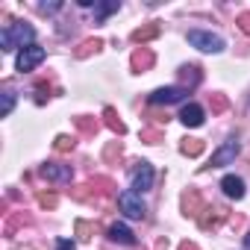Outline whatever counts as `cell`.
Masks as SVG:
<instances>
[{"label":"cell","mask_w":250,"mask_h":250,"mask_svg":"<svg viewBox=\"0 0 250 250\" xmlns=\"http://www.w3.org/2000/svg\"><path fill=\"white\" fill-rule=\"evenodd\" d=\"M39 203L47 206V209H53L56 206V194H39Z\"/></svg>","instance_id":"obj_28"},{"label":"cell","mask_w":250,"mask_h":250,"mask_svg":"<svg viewBox=\"0 0 250 250\" xmlns=\"http://www.w3.org/2000/svg\"><path fill=\"white\" fill-rule=\"evenodd\" d=\"M244 247H247V250H250V232H247V235H244Z\"/></svg>","instance_id":"obj_31"},{"label":"cell","mask_w":250,"mask_h":250,"mask_svg":"<svg viewBox=\"0 0 250 250\" xmlns=\"http://www.w3.org/2000/svg\"><path fill=\"white\" fill-rule=\"evenodd\" d=\"M238 150H241V145H238V139H227L215 153H212V168H224V165H229L235 156H238Z\"/></svg>","instance_id":"obj_6"},{"label":"cell","mask_w":250,"mask_h":250,"mask_svg":"<svg viewBox=\"0 0 250 250\" xmlns=\"http://www.w3.org/2000/svg\"><path fill=\"white\" fill-rule=\"evenodd\" d=\"M153 62H156V56H153V50L150 47H139L133 56H130V65H133V71H147V68H153Z\"/></svg>","instance_id":"obj_10"},{"label":"cell","mask_w":250,"mask_h":250,"mask_svg":"<svg viewBox=\"0 0 250 250\" xmlns=\"http://www.w3.org/2000/svg\"><path fill=\"white\" fill-rule=\"evenodd\" d=\"M186 94H188L186 85H165V88H156L150 94V103L153 106H171V103H180Z\"/></svg>","instance_id":"obj_5"},{"label":"cell","mask_w":250,"mask_h":250,"mask_svg":"<svg viewBox=\"0 0 250 250\" xmlns=\"http://www.w3.org/2000/svg\"><path fill=\"white\" fill-rule=\"evenodd\" d=\"M109 238L118 241V244H136V235H133V229L127 224H112L109 227Z\"/></svg>","instance_id":"obj_13"},{"label":"cell","mask_w":250,"mask_h":250,"mask_svg":"<svg viewBox=\"0 0 250 250\" xmlns=\"http://www.w3.org/2000/svg\"><path fill=\"white\" fill-rule=\"evenodd\" d=\"M103 118H106V127H109L115 136H124V133H127V127H124V121L118 118V112H115L112 106H106V109H103Z\"/></svg>","instance_id":"obj_15"},{"label":"cell","mask_w":250,"mask_h":250,"mask_svg":"<svg viewBox=\"0 0 250 250\" xmlns=\"http://www.w3.org/2000/svg\"><path fill=\"white\" fill-rule=\"evenodd\" d=\"M142 139H145L147 145H159V142H162V133H159V130H142Z\"/></svg>","instance_id":"obj_25"},{"label":"cell","mask_w":250,"mask_h":250,"mask_svg":"<svg viewBox=\"0 0 250 250\" xmlns=\"http://www.w3.org/2000/svg\"><path fill=\"white\" fill-rule=\"evenodd\" d=\"M159 33H162V27H159V24H147V27H139V30H133V36H130V39H133L136 44H145V42L156 39Z\"/></svg>","instance_id":"obj_14"},{"label":"cell","mask_w":250,"mask_h":250,"mask_svg":"<svg viewBox=\"0 0 250 250\" xmlns=\"http://www.w3.org/2000/svg\"><path fill=\"white\" fill-rule=\"evenodd\" d=\"M221 188H224V194L232 197V200H241V197H244V180L235 177V174H227V177L221 180Z\"/></svg>","instance_id":"obj_11"},{"label":"cell","mask_w":250,"mask_h":250,"mask_svg":"<svg viewBox=\"0 0 250 250\" xmlns=\"http://www.w3.org/2000/svg\"><path fill=\"white\" fill-rule=\"evenodd\" d=\"M59 9H62V3H42V6H39L42 15H53V12H59Z\"/></svg>","instance_id":"obj_27"},{"label":"cell","mask_w":250,"mask_h":250,"mask_svg":"<svg viewBox=\"0 0 250 250\" xmlns=\"http://www.w3.org/2000/svg\"><path fill=\"white\" fill-rule=\"evenodd\" d=\"M77 130L85 133V136H91V133H97V121L94 118H77Z\"/></svg>","instance_id":"obj_21"},{"label":"cell","mask_w":250,"mask_h":250,"mask_svg":"<svg viewBox=\"0 0 250 250\" xmlns=\"http://www.w3.org/2000/svg\"><path fill=\"white\" fill-rule=\"evenodd\" d=\"M180 250H200V247H197L194 241H183V244H180Z\"/></svg>","instance_id":"obj_30"},{"label":"cell","mask_w":250,"mask_h":250,"mask_svg":"<svg viewBox=\"0 0 250 250\" xmlns=\"http://www.w3.org/2000/svg\"><path fill=\"white\" fill-rule=\"evenodd\" d=\"M27 221H30V218H27L24 212H18V215H12V218L6 221V235H12V232H15V227H21V224H27Z\"/></svg>","instance_id":"obj_24"},{"label":"cell","mask_w":250,"mask_h":250,"mask_svg":"<svg viewBox=\"0 0 250 250\" xmlns=\"http://www.w3.org/2000/svg\"><path fill=\"white\" fill-rule=\"evenodd\" d=\"M183 71V83H186V88H194L197 83H200V68L197 65H186V68H180Z\"/></svg>","instance_id":"obj_18"},{"label":"cell","mask_w":250,"mask_h":250,"mask_svg":"<svg viewBox=\"0 0 250 250\" xmlns=\"http://www.w3.org/2000/svg\"><path fill=\"white\" fill-rule=\"evenodd\" d=\"M39 174H42L47 183H71V180H74L71 165H59V162H44V165L39 168Z\"/></svg>","instance_id":"obj_7"},{"label":"cell","mask_w":250,"mask_h":250,"mask_svg":"<svg viewBox=\"0 0 250 250\" xmlns=\"http://www.w3.org/2000/svg\"><path fill=\"white\" fill-rule=\"evenodd\" d=\"M153 168H150V162H139V168H136V174H133V191L136 194H145V191H150L153 188Z\"/></svg>","instance_id":"obj_8"},{"label":"cell","mask_w":250,"mask_h":250,"mask_svg":"<svg viewBox=\"0 0 250 250\" xmlns=\"http://www.w3.org/2000/svg\"><path fill=\"white\" fill-rule=\"evenodd\" d=\"M56 250H77V244H74L71 238H59V241H56Z\"/></svg>","instance_id":"obj_29"},{"label":"cell","mask_w":250,"mask_h":250,"mask_svg":"<svg viewBox=\"0 0 250 250\" xmlns=\"http://www.w3.org/2000/svg\"><path fill=\"white\" fill-rule=\"evenodd\" d=\"M203 150H206V145H203L200 139H183V145H180V153H183V156H191V159L200 156Z\"/></svg>","instance_id":"obj_16"},{"label":"cell","mask_w":250,"mask_h":250,"mask_svg":"<svg viewBox=\"0 0 250 250\" xmlns=\"http://www.w3.org/2000/svg\"><path fill=\"white\" fill-rule=\"evenodd\" d=\"M118 206H121V212L127 215V218H133V221H142L145 215H147V209H145V203L139 200V194L130 188V191H121L118 194Z\"/></svg>","instance_id":"obj_3"},{"label":"cell","mask_w":250,"mask_h":250,"mask_svg":"<svg viewBox=\"0 0 250 250\" xmlns=\"http://www.w3.org/2000/svg\"><path fill=\"white\" fill-rule=\"evenodd\" d=\"M209 106H212V112H215V115H221V112H227L229 100H227L224 94H212V97H209Z\"/></svg>","instance_id":"obj_22"},{"label":"cell","mask_w":250,"mask_h":250,"mask_svg":"<svg viewBox=\"0 0 250 250\" xmlns=\"http://www.w3.org/2000/svg\"><path fill=\"white\" fill-rule=\"evenodd\" d=\"M100 47H103V42H100V39H88V42H83V44L74 50V56H77V59H85L88 53H97Z\"/></svg>","instance_id":"obj_17"},{"label":"cell","mask_w":250,"mask_h":250,"mask_svg":"<svg viewBox=\"0 0 250 250\" xmlns=\"http://www.w3.org/2000/svg\"><path fill=\"white\" fill-rule=\"evenodd\" d=\"M74 139L71 136H56V142H53V147H56V153H68V150H74Z\"/></svg>","instance_id":"obj_23"},{"label":"cell","mask_w":250,"mask_h":250,"mask_svg":"<svg viewBox=\"0 0 250 250\" xmlns=\"http://www.w3.org/2000/svg\"><path fill=\"white\" fill-rule=\"evenodd\" d=\"M118 9H121V3H94V18L103 21L106 15H112V12H118Z\"/></svg>","instance_id":"obj_19"},{"label":"cell","mask_w":250,"mask_h":250,"mask_svg":"<svg viewBox=\"0 0 250 250\" xmlns=\"http://www.w3.org/2000/svg\"><path fill=\"white\" fill-rule=\"evenodd\" d=\"M33 39H36V30L30 24H24V21H12V24H6L0 30V47L3 50H15V47L24 50V47L33 44Z\"/></svg>","instance_id":"obj_1"},{"label":"cell","mask_w":250,"mask_h":250,"mask_svg":"<svg viewBox=\"0 0 250 250\" xmlns=\"http://www.w3.org/2000/svg\"><path fill=\"white\" fill-rule=\"evenodd\" d=\"M180 121L186 124V127H200V124H203V106H197V103H186L183 112H180Z\"/></svg>","instance_id":"obj_12"},{"label":"cell","mask_w":250,"mask_h":250,"mask_svg":"<svg viewBox=\"0 0 250 250\" xmlns=\"http://www.w3.org/2000/svg\"><path fill=\"white\" fill-rule=\"evenodd\" d=\"M200 212H203V197H200V191L197 188H188L186 194H183V215L188 218H200Z\"/></svg>","instance_id":"obj_9"},{"label":"cell","mask_w":250,"mask_h":250,"mask_svg":"<svg viewBox=\"0 0 250 250\" xmlns=\"http://www.w3.org/2000/svg\"><path fill=\"white\" fill-rule=\"evenodd\" d=\"M235 24H238V30H241L244 36H250V12H241V15L235 18Z\"/></svg>","instance_id":"obj_26"},{"label":"cell","mask_w":250,"mask_h":250,"mask_svg":"<svg viewBox=\"0 0 250 250\" xmlns=\"http://www.w3.org/2000/svg\"><path fill=\"white\" fill-rule=\"evenodd\" d=\"M12 109H15V91L12 88H3V109H0V115H12Z\"/></svg>","instance_id":"obj_20"},{"label":"cell","mask_w":250,"mask_h":250,"mask_svg":"<svg viewBox=\"0 0 250 250\" xmlns=\"http://www.w3.org/2000/svg\"><path fill=\"white\" fill-rule=\"evenodd\" d=\"M44 56H47V50H44V47H39V44H30V47H24V50L18 53V59H15V68H18L21 74H27V71H33L36 65H42V62H44Z\"/></svg>","instance_id":"obj_4"},{"label":"cell","mask_w":250,"mask_h":250,"mask_svg":"<svg viewBox=\"0 0 250 250\" xmlns=\"http://www.w3.org/2000/svg\"><path fill=\"white\" fill-rule=\"evenodd\" d=\"M188 44L203 50V53H221L227 44L218 33H209V30H188Z\"/></svg>","instance_id":"obj_2"}]
</instances>
